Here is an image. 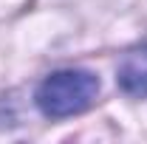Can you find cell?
I'll use <instances>...</instances> for the list:
<instances>
[{"mask_svg": "<svg viewBox=\"0 0 147 144\" xmlns=\"http://www.w3.org/2000/svg\"><path fill=\"white\" fill-rule=\"evenodd\" d=\"M99 96V76L82 68H62L48 73L37 88V108L48 119H68L85 113Z\"/></svg>", "mask_w": 147, "mask_h": 144, "instance_id": "cell-1", "label": "cell"}, {"mask_svg": "<svg viewBox=\"0 0 147 144\" xmlns=\"http://www.w3.org/2000/svg\"><path fill=\"white\" fill-rule=\"evenodd\" d=\"M116 82L127 96L144 99L147 96V42L130 48L116 68Z\"/></svg>", "mask_w": 147, "mask_h": 144, "instance_id": "cell-2", "label": "cell"}]
</instances>
